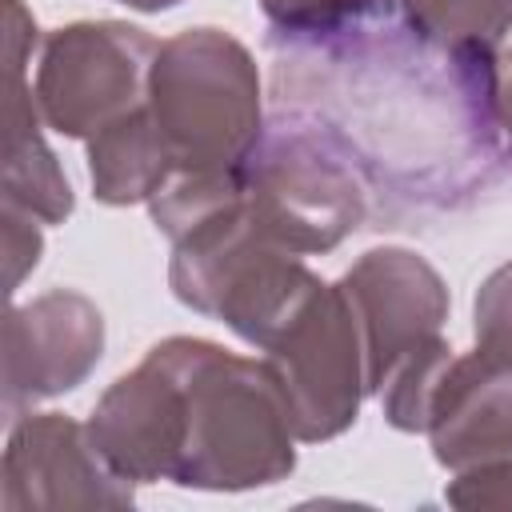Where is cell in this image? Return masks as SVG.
Listing matches in <instances>:
<instances>
[{"label": "cell", "mask_w": 512, "mask_h": 512, "mask_svg": "<svg viewBox=\"0 0 512 512\" xmlns=\"http://www.w3.org/2000/svg\"><path fill=\"white\" fill-rule=\"evenodd\" d=\"M148 352L172 372L180 396L176 488L248 492L292 476L296 432L264 360L204 336H168Z\"/></svg>", "instance_id": "cell-1"}, {"label": "cell", "mask_w": 512, "mask_h": 512, "mask_svg": "<svg viewBox=\"0 0 512 512\" xmlns=\"http://www.w3.org/2000/svg\"><path fill=\"white\" fill-rule=\"evenodd\" d=\"M148 112L172 172H240L264 136L260 68L224 28H184L160 40Z\"/></svg>", "instance_id": "cell-2"}, {"label": "cell", "mask_w": 512, "mask_h": 512, "mask_svg": "<svg viewBox=\"0 0 512 512\" xmlns=\"http://www.w3.org/2000/svg\"><path fill=\"white\" fill-rule=\"evenodd\" d=\"M244 200L256 224L296 256L332 252L368 216V184L340 136L304 112L264 124L244 160Z\"/></svg>", "instance_id": "cell-3"}, {"label": "cell", "mask_w": 512, "mask_h": 512, "mask_svg": "<svg viewBox=\"0 0 512 512\" xmlns=\"http://www.w3.org/2000/svg\"><path fill=\"white\" fill-rule=\"evenodd\" d=\"M268 364L296 440L324 444L348 432L368 396V356L348 292L316 280L264 336Z\"/></svg>", "instance_id": "cell-4"}, {"label": "cell", "mask_w": 512, "mask_h": 512, "mask_svg": "<svg viewBox=\"0 0 512 512\" xmlns=\"http://www.w3.org/2000/svg\"><path fill=\"white\" fill-rule=\"evenodd\" d=\"M160 40L124 20H76L44 36L32 96L44 124L88 140L148 100Z\"/></svg>", "instance_id": "cell-5"}, {"label": "cell", "mask_w": 512, "mask_h": 512, "mask_svg": "<svg viewBox=\"0 0 512 512\" xmlns=\"http://www.w3.org/2000/svg\"><path fill=\"white\" fill-rule=\"evenodd\" d=\"M132 488L104 464L88 424L64 412H24L12 420L0 460V504L8 512L132 508Z\"/></svg>", "instance_id": "cell-6"}, {"label": "cell", "mask_w": 512, "mask_h": 512, "mask_svg": "<svg viewBox=\"0 0 512 512\" xmlns=\"http://www.w3.org/2000/svg\"><path fill=\"white\" fill-rule=\"evenodd\" d=\"M104 356V316L76 288H48L12 304L4 320V412L24 416L32 404L80 388Z\"/></svg>", "instance_id": "cell-7"}, {"label": "cell", "mask_w": 512, "mask_h": 512, "mask_svg": "<svg viewBox=\"0 0 512 512\" xmlns=\"http://www.w3.org/2000/svg\"><path fill=\"white\" fill-rule=\"evenodd\" d=\"M340 288L360 320L368 356V396L380 392L388 372L440 336L448 320V284L412 248H368L344 276Z\"/></svg>", "instance_id": "cell-8"}, {"label": "cell", "mask_w": 512, "mask_h": 512, "mask_svg": "<svg viewBox=\"0 0 512 512\" xmlns=\"http://www.w3.org/2000/svg\"><path fill=\"white\" fill-rule=\"evenodd\" d=\"M88 436L120 480L172 484L180 456V396L172 372L152 352H144V360L116 376L96 400Z\"/></svg>", "instance_id": "cell-9"}, {"label": "cell", "mask_w": 512, "mask_h": 512, "mask_svg": "<svg viewBox=\"0 0 512 512\" xmlns=\"http://www.w3.org/2000/svg\"><path fill=\"white\" fill-rule=\"evenodd\" d=\"M424 432L436 464L448 472L512 460V356L484 348L452 356L436 384Z\"/></svg>", "instance_id": "cell-10"}, {"label": "cell", "mask_w": 512, "mask_h": 512, "mask_svg": "<svg viewBox=\"0 0 512 512\" xmlns=\"http://www.w3.org/2000/svg\"><path fill=\"white\" fill-rule=\"evenodd\" d=\"M44 116L32 88L24 84V64L4 60V196L8 204L32 212L44 224H64L76 208L72 184L40 132Z\"/></svg>", "instance_id": "cell-11"}, {"label": "cell", "mask_w": 512, "mask_h": 512, "mask_svg": "<svg viewBox=\"0 0 512 512\" xmlns=\"http://www.w3.org/2000/svg\"><path fill=\"white\" fill-rule=\"evenodd\" d=\"M172 176V156L148 112V100L96 136H88V184L100 204H148Z\"/></svg>", "instance_id": "cell-12"}, {"label": "cell", "mask_w": 512, "mask_h": 512, "mask_svg": "<svg viewBox=\"0 0 512 512\" xmlns=\"http://www.w3.org/2000/svg\"><path fill=\"white\" fill-rule=\"evenodd\" d=\"M400 20L448 52H496L512 32V0H392Z\"/></svg>", "instance_id": "cell-13"}, {"label": "cell", "mask_w": 512, "mask_h": 512, "mask_svg": "<svg viewBox=\"0 0 512 512\" xmlns=\"http://www.w3.org/2000/svg\"><path fill=\"white\" fill-rule=\"evenodd\" d=\"M384 8L388 0H260V12L268 16L272 32L288 36L292 44L344 36Z\"/></svg>", "instance_id": "cell-14"}, {"label": "cell", "mask_w": 512, "mask_h": 512, "mask_svg": "<svg viewBox=\"0 0 512 512\" xmlns=\"http://www.w3.org/2000/svg\"><path fill=\"white\" fill-rule=\"evenodd\" d=\"M472 336L476 348L512 356V260L492 268L472 300Z\"/></svg>", "instance_id": "cell-15"}, {"label": "cell", "mask_w": 512, "mask_h": 512, "mask_svg": "<svg viewBox=\"0 0 512 512\" xmlns=\"http://www.w3.org/2000/svg\"><path fill=\"white\" fill-rule=\"evenodd\" d=\"M444 500L464 512H512V460L460 468L444 488Z\"/></svg>", "instance_id": "cell-16"}, {"label": "cell", "mask_w": 512, "mask_h": 512, "mask_svg": "<svg viewBox=\"0 0 512 512\" xmlns=\"http://www.w3.org/2000/svg\"><path fill=\"white\" fill-rule=\"evenodd\" d=\"M40 224L32 212L0 200V244H4V284L8 292H16L24 284V276L40 264V252H44V236H40Z\"/></svg>", "instance_id": "cell-17"}, {"label": "cell", "mask_w": 512, "mask_h": 512, "mask_svg": "<svg viewBox=\"0 0 512 512\" xmlns=\"http://www.w3.org/2000/svg\"><path fill=\"white\" fill-rule=\"evenodd\" d=\"M496 120L512 140V48L496 60Z\"/></svg>", "instance_id": "cell-18"}, {"label": "cell", "mask_w": 512, "mask_h": 512, "mask_svg": "<svg viewBox=\"0 0 512 512\" xmlns=\"http://www.w3.org/2000/svg\"><path fill=\"white\" fill-rule=\"evenodd\" d=\"M116 4L136 8V12H164V8H176V4H184V0H116Z\"/></svg>", "instance_id": "cell-19"}]
</instances>
